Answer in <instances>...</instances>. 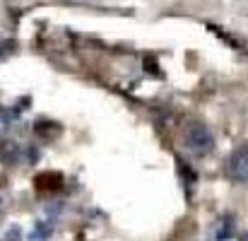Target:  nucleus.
I'll list each match as a JSON object with an SVG mask.
<instances>
[{"label": "nucleus", "instance_id": "obj_4", "mask_svg": "<svg viewBox=\"0 0 248 241\" xmlns=\"http://www.w3.org/2000/svg\"><path fill=\"white\" fill-rule=\"evenodd\" d=\"M7 126H10V121H7V113H5V111H0V138L5 135Z\"/></svg>", "mask_w": 248, "mask_h": 241}, {"label": "nucleus", "instance_id": "obj_3", "mask_svg": "<svg viewBox=\"0 0 248 241\" xmlns=\"http://www.w3.org/2000/svg\"><path fill=\"white\" fill-rule=\"evenodd\" d=\"M232 237H234V217L224 215L212 225V232H210L207 241H229Z\"/></svg>", "mask_w": 248, "mask_h": 241}, {"label": "nucleus", "instance_id": "obj_2", "mask_svg": "<svg viewBox=\"0 0 248 241\" xmlns=\"http://www.w3.org/2000/svg\"><path fill=\"white\" fill-rule=\"evenodd\" d=\"M227 176L236 183H248V145L232 152L227 160Z\"/></svg>", "mask_w": 248, "mask_h": 241}, {"label": "nucleus", "instance_id": "obj_1", "mask_svg": "<svg viewBox=\"0 0 248 241\" xmlns=\"http://www.w3.org/2000/svg\"><path fill=\"white\" fill-rule=\"evenodd\" d=\"M186 147L193 157H207L215 150V138L205 123H190L186 128Z\"/></svg>", "mask_w": 248, "mask_h": 241}]
</instances>
